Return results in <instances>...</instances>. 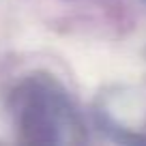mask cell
<instances>
[{"label": "cell", "instance_id": "obj_3", "mask_svg": "<svg viewBox=\"0 0 146 146\" xmlns=\"http://www.w3.org/2000/svg\"><path fill=\"white\" fill-rule=\"evenodd\" d=\"M144 127H146V125H144ZM144 135H146V133H144Z\"/></svg>", "mask_w": 146, "mask_h": 146}, {"label": "cell", "instance_id": "obj_2", "mask_svg": "<svg viewBox=\"0 0 146 146\" xmlns=\"http://www.w3.org/2000/svg\"><path fill=\"white\" fill-rule=\"evenodd\" d=\"M142 2H146V0H142Z\"/></svg>", "mask_w": 146, "mask_h": 146}, {"label": "cell", "instance_id": "obj_1", "mask_svg": "<svg viewBox=\"0 0 146 146\" xmlns=\"http://www.w3.org/2000/svg\"><path fill=\"white\" fill-rule=\"evenodd\" d=\"M7 105L17 140L24 144L78 146L88 142V129L75 99L47 71H32L19 78Z\"/></svg>", "mask_w": 146, "mask_h": 146}]
</instances>
